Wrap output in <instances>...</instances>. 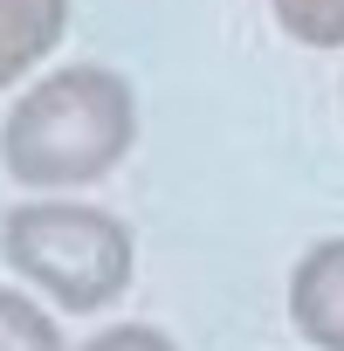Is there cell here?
<instances>
[{"label":"cell","mask_w":344,"mask_h":351,"mask_svg":"<svg viewBox=\"0 0 344 351\" xmlns=\"http://www.w3.org/2000/svg\"><path fill=\"white\" fill-rule=\"evenodd\" d=\"M0 344H8V351H56L62 337H56V324H49V310L35 296L0 289Z\"/></svg>","instance_id":"obj_6"},{"label":"cell","mask_w":344,"mask_h":351,"mask_svg":"<svg viewBox=\"0 0 344 351\" xmlns=\"http://www.w3.org/2000/svg\"><path fill=\"white\" fill-rule=\"evenodd\" d=\"M62 35H69V0H0V83L49 62Z\"/></svg>","instance_id":"obj_4"},{"label":"cell","mask_w":344,"mask_h":351,"mask_svg":"<svg viewBox=\"0 0 344 351\" xmlns=\"http://www.w3.org/2000/svg\"><path fill=\"white\" fill-rule=\"evenodd\" d=\"M138 138V104L131 83L117 69L76 62L56 69L49 83H35L8 124H0V165L8 180L35 186V193H62V186H90L131 152Z\"/></svg>","instance_id":"obj_1"},{"label":"cell","mask_w":344,"mask_h":351,"mask_svg":"<svg viewBox=\"0 0 344 351\" xmlns=\"http://www.w3.org/2000/svg\"><path fill=\"white\" fill-rule=\"evenodd\" d=\"M289 324L303 344L344 351V234L317 241L289 276Z\"/></svg>","instance_id":"obj_3"},{"label":"cell","mask_w":344,"mask_h":351,"mask_svg":"<svg viewBox=\"0 0 344 351\" xmlns=\"http://www.w3.org/2000/svg\"><path fill=\"white\" fill-rule=\"evenodd\" d=\"M289 42L303 49H344V0H269Z\"/></svg>","instance_id":"obj_5"},{"label":"cell","mask_w":344,"mask_h":351,"mask_svg":"<svg viewBox=\"0 0 344 351\" xmlns=\"http://www.w3.org/2000/svg\"><path fill=\"white\" fill-rule=\"evenodd\" d=\"M172 337L165 330H145V324H124V330H103L97 337V351H165Z\"/></svg>","instance_id":"obj_7"},{"label":"cell","mask_w":344,"mask_h":351,"mask_svg":"<svg viewBox=\"0 0 344 351\" xmlns=\"http://www.w3.org/2000/svg\"><path fill=\"white\" fill-rule=\"evenodd\" d=\"M0 255L56 310H103L131 289V234L83 200H28L0 221Z\"/></svg>","instance_id":"obj_2"}]
</instances>
